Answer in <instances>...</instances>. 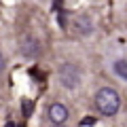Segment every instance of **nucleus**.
<instances>
[{
  "label": "nucleus",
  "instance_id": "nucleus-1",
  "mask_svg": "<svg viewBox=\"0 0 127 127\" xmlns=\"http://www.w3.org/2000/svg\"><path fill=\"white\" fill-rule=\"evenodd\" d=\"M95 108L104 117H114L121 110V95L112 87H102L95 93Z\"/></svg>",
  "mask_w": 127,
  "mask_h": 127
},
{
  "label": "nucleus",
  "instance_id": "nucleus-2",
  "mask_svg": "<svg viewBox=\"0 0 127 127\" xmlns=\"http://www.w3.org/2000/svg\"><path fill=\"white\" fill-rule=\"evenodd\" d=\"M59 81L66 89H76L78 83H81V70H78L76 64H62V68H59Z\"/></svg>",
  "mask_w": 127,
  "mask_h": 127
},
{
  "label": "nucleus",
  "instance_id": "nucleus-3",
  "mask_svg": "<svg viewBox=\"0 0 127 127\" xmlns=\"http://www.w3.org/2000/svg\"><path fill=\"white\" fill-rule=\"evenodd\" d=\"M19 49L26 57H36V55H40V40L32 34H23L19 40Z\"/></svg>",
  "mask_w": 127,
  "mask_h": 127
},
{
  "label": "nucleus",
  "instance_id": "nucleus-4",
  "mask_svg": "<svg viewBox=\"0 0 127 127\" xmlns=\"http://www.w3.org/2000/svg\"><path fill=\"white\" fill-rule=\"evenodd\" d=\"M47 117H49V121L53 123V125H64V123L68 121L70 112H68V108H66L62 102H53V104L49 106V110H47Z\"/></svg>",
  "mask_w": 127,
  "mask_h": 127
},
{
  "label": "nucleus",
  "instance_id": "nucleus-5",
  "mask_svg": "<svg viewBox=\"0 0 127 127\" xmlns=\"http://www.w3.org/2000/svg\"><path fill=\"white\" fill-rule=\"evenodd\" d=\"M72 30L76 32L78 36H89L91 32H93V21H91L89 15L78 13V15L72 17Z\"/></svg>",
  "mask_w": 127,
  "mask_h": 127
},
{
  "label": "nucleus",
  "instance_id": "nucleus-6",
  "mask_svg": "<svg viewBox=\"0 0 127 127\" xmlns=\"http://www.w3.org/2000/svg\"><path fill=\"white\" fill-rule=\"evenodd\" d=\"M114 74L121 81H127V59H117L114 62Z\"/></svg>",
  "mask_w": 127,
  "mask_h": 127
},
{
  "label": "nucleus",
  "instance_id": "nucleus-7",
  "mask_svg": "<svg viewBox=\"0 0 127 127\" xmlns=\"http://www.w3.org/2000/svg\"><path fill=\"white\" fill-rule=\"evenodd\" d=\"M21 106H23V114H26V117H30V114H32V102H28V100H26Z\"/></svg>",
  "mask_w": 127,
  "mask_h": 127
},
{
  "label": "nucleus",
  "instance_id": "nucleus-8",
  "mask_svg": "<svg viewBox=\"0 0 127 127\" xmlns=\"http://www.w3.org/2000/svg\"><path fill=\"white\" fill-rule=\"evenodd\" d=\"M2 70H4V55L0 53V74H2Z\"/></svg>",
  "mask_w": 127,
  "mask_h": 127
},
{
  "label": "nucleus",
  "instance_id": "nucleus-9",
  "mask_svg": "<svg viewBox=\"0 0 127 127\" xmlns=\"http://www.w3.org/2000/svg\"><path fill=\"white\" fill-rule=\"evenodd\" d=\"M4 127H15V123H6V125Z\"/></svg>",
  "mask_w": 127,
  "mask_h": 127
},
{
  "label": "nucleus",
  "instance_id": "nucleus-10",
  "mask_svg": "<svg viewBox=\"0 0 127 127\" xmlns=\"http://www.w3.org/2000/svg\"><path fill=\"white\" fill-rule=\"evenodd\" d=\"M53 127H66V125H53Z\"/></svg>",
  "mask_w": 127,
  "mask_h": 127
}]
</instances>
